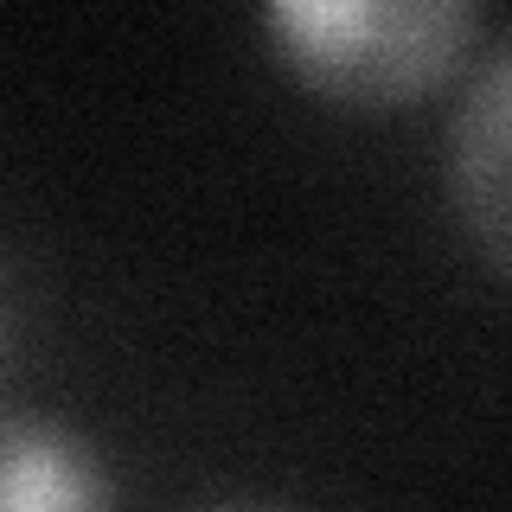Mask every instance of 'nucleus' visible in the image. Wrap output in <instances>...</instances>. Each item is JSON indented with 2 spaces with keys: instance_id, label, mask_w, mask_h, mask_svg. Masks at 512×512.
<instances>
[{
  "instance_id": "f257e3e1",
  "label": "nucleus",
  "mask_w": 512,
  "mask_h": 512,
  "mask_svg": "<svg viewBox=\"0 0 512 512\" xmlns=\"http://www.w3.org/2000/svg\"><path fill=\"white\" fill-rule=\"evenodd\" d=\"M276 58L314 96L346 109H397L468 58L474 0H276L263 13Z\"/></svg>"
},
{
  "instance_id": "7ed1b4c3",
  "label": "nucleus",
  "mask_w": 512,
  "mask_h": 512,
  "mask_svg": "<svg viewBox=\"0 0 512 512\" xmlns=\"http://www.w3.org/2000/svg\"><path fill=\"white\" fill-rule=\"evenodd\" d=\"M0 512H116V480L84 436L0 416Z\"/></svg>"
},
{
  "instance_id": "39448f33",
  "label": "nucleus",
  "mask_w": 512,
  "mask_h": 512,
  "mask_svg": "<svg viewBox=\"0 0 512 512\" xmlns=\"http://www.w3.org/2000/svg\"><path fill=\"white\" fill-rule=\"evenodd\" d=\"M256 512H269V506H256Z\"/></svg>"
},
{
  "instance_id": "f03ea898",
  "label": "nucleus",
  "mask_w": 512,
  "mask_h": 512,
  "mask_svg": "<svg viewBox=\"0 0 512 512\" xmlns=\"http://www.w3.org/2000/svg\"><path fill=\"white\" fill-rule=\"evenodd\" d=\"M448 199H455L480 263L506 276V52H487L474 90L461 96L455 122H448Z\"/></svg>"
},
{
  "instance_id": "20e7f679",
  "label": "nucleus",
  "mask_w": 512,
  "mask_h": 512,
  "mask_svg": "<svg viewBox=\"0 0 512 512\" xmlns=\"http://www.w3.org/2000/svg\"><path fill=\"white\" fill-rule=\"evenodd\" d=\"M7 340H13V288H7V269H0V359H7Z\"/></svg>"
}]
</instances>
